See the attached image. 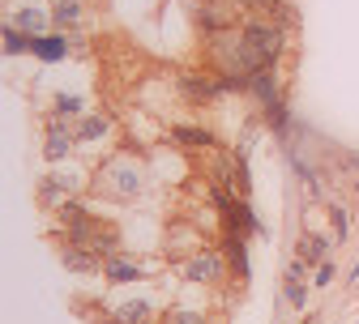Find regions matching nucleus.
<instances>
[{
    "mask_svg": "<svg viewBox=\"0 0 359 324\" xmlns=\"http://www.w3.org/2000/svg\"><path fill=\"white\" fill-rule=\"evenodd\" d=\"M103 179H107V188H116L120 197H142V175L137 171H133L128 162H120V158H111L107 162V171H103Z\"/></svg>",
    "mask_w": 359,
    "mask_h": 324,
    "instance_id": "1",
    "label": "nucleus"
},
{
    "mask_svg": "<svg viewBox=\"0 0 359 324\" xmlns=\"http://www.w3.org/2000/svg\"><path fill=\"white\" fill-rule=\"evenodd\" d=\"M184 277H189V282H201V286L218 282V277H222V256H218V252H201V256H193V260L184 265Z\"/></svg>",
    "mask_w": 359,
    "mask_h": 324,
    "instance_id": "2",
    "label": "nucleus"
},
{
    "mask_svg": "<svg viewBox=\"0 0 359 324\" xmlns=\"http://www.w3.org/2000/svg\"><path fill=\"white\" fill-rule=\"evenodd\" d=\"M103 269H107V277H111V282H142V277H146V269L137 265V260H128V256H107L103 260Z\"/></svg>",
    "mask_w": 359,
    "mask_h": 324,
    "instance_id": "3",
    "label": "nucleus"
},
{
    "mask_svg": "<svg viewBox=\"0 0 359 324\" xmlns=\"http://www.w3.org/2000/svg\"><path fill=\"white\" fill-rule=\"evenodd\" d=\"M180 94L189 103H210L218 94V81H205V77H180Z\"/></svg>",
    "mask_w": 359,
    "mask_h": 324,
    "instance_id": "4",
    "label": "nucleus"
},
{
    "mask_svg": "<svg viewBox=\"0 0 359 324\" xmlns=\"http://www.w3.org/2000/svg\"><path fill=\"white\" fill-rule=\"evenodd\" d=\"M65 265H69L73 273H95V269H99V252L86 248V244H81V248H69V252H65Z\"/></svg>",
    "mask_w": 359,
    "mask_h": 324,
    "instance_id": "5",
    "label": "nucleus"
},
{
    "mask_svg": "<svg viewBox=\"0 0 359 324\" xmlns=\"http://www.w3.org/2000/svg\"><path fill=\"white\" fill-rule=\"evenodd\" d=\"M171 136H175L180 146H214V132H205L201 124H175Z\"/></svg>",
    "mask_w": 359,
    "mask_h": 324,
    "instance_id": "6",
    "label": "nucleus"
},
{
    "mask_svg": "<svg viewBox=\"0 0 359 324\" xmlns=\"http://www.w3.org/2000/svg\"><path fill=\"white\" fill-rule=\"evenodd\" d=\"M73 141H77V136H69V128H65V124H52V128H48V158H52V162H60V158L69 154V146H73Z\"/></svg>",
    "mask_w": 359,
    "mask_h": 324,
    "instance_id": "7",
    "label": "nucleus"
},
{
    "mask_svg": "<svg viewBox=\"0 0 359 324\" xmlns=\"http://www.w3.org/2000/svg\"><path fill=\"white\" fill-rule=\"evenodd\" d=\"M77 183H81L77 175H65V179H43V183H39V197L48 201V205H56V201H60V192H73Z\"/></svg>",
    "mask_w": 359,
    "mask_h": 324,
    "instance_id": "8",
    "label": "nucleus"
},
{
    "mask_svg": "<svg viewBox=\"0 0 359 324\" xmlns=\"http://www.w3.org/2000/svg\"><path fill=\"white\" fill-rule=\"evenodd\" d=\"M9 26H18V30L34 34V30H48V17H43L39 9H18V13L9 17Z\"/></svg>",
    "mask_w": 359,
    "mask_h": 324,
    "instance_id": "9",
    "label": "nucleus"
},
{
    "mask_svg": "<svg viewBox=\"0 0 359 324\" xmlns=\"http://www.w3.org/2000/svg\"><path fill=\"white\" fill-rule=\"evenodd\" d=\"M146 320H150V299H137L116 311V324H146Z\"/></svg>",
    "mask_w": 359,
    "mask_h": 324,
    "instance_id": "10",
    "label": "nucleus"
},
{
    "mask_svg": "<svg viewBox=\"0 0 359 324\" xmlns=\"http://www.w3.org/2000/svg\"><path fill=\"white\" fill-rule=\"evenodd\" d=\"M107 128H111V124L95 115V120H81V124L73 128V136H77V141H99V136H107Z\"/></svg>",
    "mask_w": 359,
    "mask_h": 324,
    "instance_id": "11",
    "label": "nucleus"
},
{
    "mask_svg": "<svg viewBox=\"0 0 359 324\" xmlns=\"http://www.w3.org/2000/svg\"><path fill=\"white\" fill-rule=\"evenodd\" d=\"M34 56L48 60V64L60 60V56H65V38H34Z\"/></svg>",
    "mask_w": 359,
    "mask_h": 324,
    "instance_id": "12",
    "label": "nucleus"
},
{
    "mask_svg": "<svg viewBox=\"0 0 359 324\" xmlns=\"http://www.w3.org/2000/svg\"><path fill=\"white\" fill-rule=\"evenodd\" d=\"M77 17H81V5H77V0H60L56 13H52V26H65V30H69Z\"/></svg>",
    "mask_w": 359,
    "mask_h": 324,
    "instance_id": "13",
    "label": "nucleus"
},
{
    "mask_svg": "<svg viewBox=\"0 0 359 324\" xmlns=\"http://www.w3.org/2000/svg\"><path fill=\"white\" fill-rule=\"evenodd\" d=\"M5 52H13V56H18V52H34V38H26L22 30L9 26V30H5Z\"/></svg>",
    "mask_w": 359,
    "mask_h": 324,
    "instance_id": "14",
    "label": "nucleus"
},
{
    "mask_svg": "<svg viewBox=\"0 0 359 324\" xmlns=\"http://www.w3.org/2000/svg\"><path fill=\"white\" fill-rule=\"evenodd\" d=\"M325 252H330V244H325V239H317V235H308V239L299 244V256H308V260H321Z\"/></svg>",
    "mask_w": 359,
    "mask_h": 324,
    "instance_id": "15",
    "label": "nucleus"
},
{
    "mask_svg": "<svg viewBox=\"0 0 359 324\" xmlns=\"http://www.w3.org/2000/svg\"><path fill=\"white\" fill-rule=\"evenodd\" d=\"M227 256H231L236 273L244 277V273H248V260H244V244H240V235H231V239H227Z\"/></svg>",
    "mask_w": 359,
    "mask_h": 324,
    "instance_id": "16",
    "label": "nucleus"
},
{
    "mask_svg": "<svg viewBox=\"0 0 359 324\" xmlns=\"http://www.w3.org/2000/svg\"><path fill=\"white\" fill-rule=\"evenodd\" d=\"M163 324H205V320H201L197 311H180V307H175V311L163 316Z\"/></svg>",
    "mask_w": 359,
    "mask_h": 324,
    "instance_id": "17",
    "label": "nucleus"
},
{
    "mask_svg": "<svg viewBox=\"0 0 359 324\" xmlns=\"http://www.w3.org/2000/svg\"><path fill=\"white\" fill-rule=\"evenodd\" d=\"M283 295H287V303H291V307H304V303H308V299H304V286H299V282H291V286H287Z\"/></svg>",
    "mask_w": 359,
    "mask_h": 324,
    "instance_id": "18",
    "label": "nucleus"
},
{
    "mask_svg": "<svg viewBox=\"0 0 359 324\" xmlns=\"http://www.w3.org/2000/svg\"><path fill=\"white\" fill-rule=\"evenodd\" d=\"M330 277H334V265H325V260H321V269H317V273H312V282H317V286H325V282H330Z\"/></svg>",
    "mask_w": 359,
    "mask_h": 324,
    "instance_id": "19",
    "label": "nucleus"
},
{
    "mask_svg": "<svg viewBox=\"0 0 359 324\" xmlns=\"http://www.w3.org/2000/svg\"><path fill=\"white\" fill-rule=\"evenodd\" d=\"M56 111H81V99H69V94H60V99H56Z\"/></svg>",
    "mask_w": 359,
    "mask_h": 324,
    "instance_id": "20",
    "label": "nucleus"
},
{
    "mask_svg": "<svg viewBox=\"0 0 359 324\" xmlns=\"http://www.w3.org/2000/svg\"><path fill=\"white\" fill-rule=\"evenodd\" d=\"M330 218H334V226H338V235H346V213H342V209H330Z\"/></svg>",
    "mask_w": 359,
    "mask_h": 324,
    "instance_id": "21",
    "label": "nucleus"
},
{
    "mask_svg": "<svg viewBox=\"0 0 359 324\" xmlns=\"http://www.w3.org/2000/svg\"><path fill=\"white\" fill-rule=\"evenodd\" d=\"M261 5H265V0H261Z\"/></svg>",
    "mask_w": 359,
    "mask_h": 324,
    "instance_id": "22",
    "label": "nucleus"
}]
</instances>
